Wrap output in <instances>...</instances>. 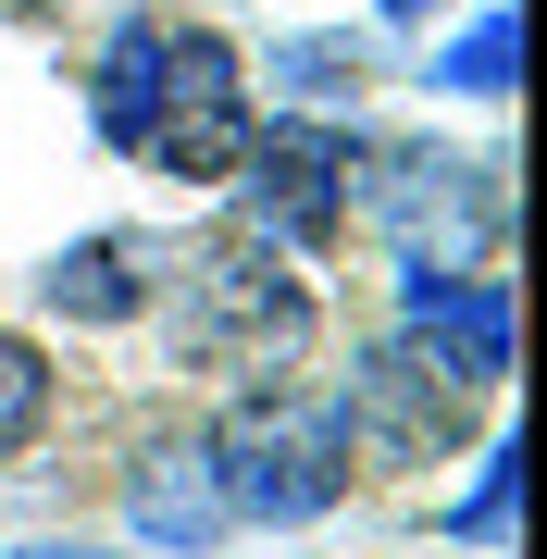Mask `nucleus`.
<instances>
[{"label": "nucleus", "mask_w": 547, "mask_h": 559, "mask_svg": "<svg viewBox=\"0 0 547 559\" xmlns=\"http://www.w3.org/2000/svg\"><path fill=\"white\" fill-rule=\"evenodd\" d=\"M87 124L100 150L150 162L175 187H224L249 150V50L212 38V25H175V13H124L100 62H87Z\"/></svg>", "instance_id": "nucleus-1"}, {"label": "nucleus", "mask_w": 547, "mask_h": 559, "mask_svg": "<svg viewBox=\"0 0 547 559\" xmlns=\"http://www.w3.org/2000/svg\"><path fill=\"white\" fill-rule=\"evenodd\" d=\"M510 510H523V460L486 448V460H473V498L448 510V547H510Z\"/></svg>", "instance_id": "nucleus-12"}, {"label": "nucleus", "mask_w": 547, "mask_h": 559, "mask_svg": "<svg viewBox=\"0 0 547 559\" xmlns=\"http://www.w3.org/2000/svg\"><path fill=\"white\" fill-rule=\"evenodd\" d=\"M399 336L436 360L448 385L498 399L510 385V286L473 261V274H399Z\"/></svg>", "instance_id": "nucleus-7"}, {"label": "nucleus", "mask_w": 547, "mask_h": 559, "mask_svg": "<svg viewBox=\"0 0 547 559\" xmlns=\"http://www.w3.org/2000/svg\"><path fill=\"white\" fill-rule=\"evenodd\" d=\"M150 286H163V237H138V224H100V237L38 261V311L50 323H100V336L150 311Z\"/></svg>", "instance_id": "nucleus-8"}, {"label": "nucleus", "mask_w": 547, "mask_h": 559, "mask_svg": "<svg viewBox=\"0 0 547 559\" xmlns=\"http://www.w3.org/2000/svg\"><path fill=\"white\" fill-rule=\"evenodd\" d=\"M510 62H523V13H510V0H486L461 38L424 50V75H411V87H436V100H510Z\"/></svg>", "instance_id": "nucleus-10"}, {"label": "nucleus", "mask_w": 547, "mask_h": 559, "mask_svg": "<svg viewBox=\"0 0 547 559\" xmlns=\"http://www.w3.org/2000/svg\"><path fill=\"white\" fill-rule=\"evenodd\" d=\"M163 336L175 360H200V373H286V360L311 348V286L286 274L274 237H249V224H212V237L163 249Z\"/></svg>", "instance_id": "nucleus-2"}, {"label": "nucleus", "mask_w": 547, "mask_h": 559, "mask_svg": "<svg viewBox=\"0 0 547 559\" xmlns=\"http://www.w3.org/2000/svg\"><path fill=\"white\" fill-rule=\"evenodd\" d=\"M361 162H373V175L348 187V200L373 212V237L399 249V274H473V261L498 249V224H510L498 162L436 150V138H411V150H361Z\"/></svg>", "instance_id": "nucleus-4"}, {"label": "nucleus", "mask_w": 547, "mask_h": 559, "mask_svg": "<svg viewBox=\"0 0 547 559\" xmlns=\"http://www.w3.org/2000/svg\"><path fill=\"white\" fill-rule=\"evenodd\" d=\"M124 522L150 535V559L224 547V535H237V510H224V485H212V448H200V436H163L138 473H124Z\"/></svg>", "instance_id": "nucleus-9"}, {"label": "nucleus", "mask_w": 547, "mask_h": 559, "mask_svg": "<svg viewBox=\"0 0 547 559\" xmlns=\"http://www.w3.org/2000/svg\"><path fill=\"white\" fill-rule=\"evenodd\" d=\"M25 559H112V547H25Z\"/></svg>", "instance_id": "nucleus-15"}, {"label": "nucleus", "mask_w": 547, "mask_h": 559, "mask_svg": "<svg viewBox=\"0 0 547 559\" xmlns=\"http://www.w3.org/2000/svg\"><path fill=\"white\" fill-rule=\"evenodd\" d=\"M200 448H212V485H224V510H237L249 535L324 522L348 498V473H361V448H348V423H336V385H286V373H262Z\"/></svg>", "instance_id": "nucleus-3"}, {"label": "nucleus", "mask_w": 547, "mask_h": 559, "mask_svg": "<svg viewBox=\"0 0 547 559\" xmlns=\"http://www.w3.org/2000/svg\"><path fill=\"white\" fill-rule=\"evenodd\" d=\"M348 175H361V138L336 112H286V124H249L237 150V224L274 249H336L348 237Z\"/></svg>", "instance_id": "nucleus-5"}, {"label": "nucleus", "mask_w": 547, "mask_h": 559, "mask_svg": "<svg viewBox=\"0 0 547 559\" xmlns=\"http://www.w3.org/2000/svg\"><path fill=\"white\" fill-rule=\"evenodd\" d=\"M336 423H348V448H361V460L424 473V460L473 423V385H448L411 336H373L361 360H348V385H336Z\"/></svg>", "instance_id": "nucleus-6"}, {"label": "nucleus", "mask_w": 547, "mask_h": 559, "mask_svg": "<svg viewBox=\"0 0 547 559\" xmlns=\"http://www.w3.org/2000/svg\"><path fill=\"white\" fill-rule=\"evenodd\" d=\"M38 436H50V348L0 323V460H25Z\"/></svg>", "instance_id": "nucleus-11"}, {"label": "nucleus", "mask_w": 547, "mask_h": 559, "mask_svg": "<svg viewBox=\"0 0 547 559\" xmlns=\"http://www.w3.org/2000/svg\"><path fill=\"white\" fill-rule=\"evenodd\" d=\"M274 75L299 87V100H361V75H373V38H274Z\"/></svg>", "instance_id": "nucleus-13"}, {"label": "nucleus", "mask_w": 547, "mask_h": 559, "mask_svg": "<svg viewBox=\"0 0 547 559\" xmlns=\"http://www.w3.org/2000/svg\"><path fill=\"white\" fill-rule=\"evenodd\" d=\"M50 13H62V0H50Z\"/></svg>", "instance_id": "nucleus-16"}, {"label": "nucleus", "mask_w": 547, "mask_h": 559, "mask_svg": "<svg viewBox=\"0 0 547 559\" xmlns=\"http://www.w3.org/2000/svg\"><path fill=\"white\" fill-rule=\"evenodd\" d=\"M424 13H461V0H385V25H424Z\"/></svg>", "instance_id": "nucleus-14"}]
</instances>
